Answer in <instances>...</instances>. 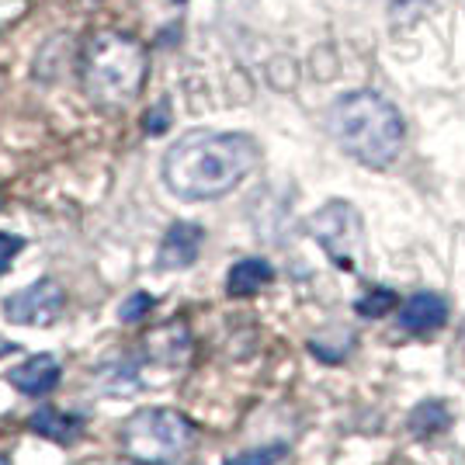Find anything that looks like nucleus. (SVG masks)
Here are the masks:
<instances>
[{
    "label": "nucleus",
    "instance_id": "f257e3e1",
    "mask_svg": "<svg viewBox=\"0 0 465 465\" xmlns=\"http://www.w3.org/2000/svg\"><path fill=\"white\" fill-rule=\"evenodd\" d=\"M261 160L243 133H188L163 153V184L184 202H209L230 194Z\"/></svg>",
    "mask_w": 465,
    "mask_h": 465
},
{
    "label": "nucleus",
    "instance_id": "f03ea898",
    "mask_svg": "<svg viewBox=\"0 0 465 465\" xmlns=\"http://www.w3.org/2000/svg\"><path fill=\"white\" fill-rule=\"evenodd\" d=\"M330 139L365 167H389L403 150V118L396 104L375 91H351L327 112Z\"/></svg>",
    "mask_w": 465,
    "mask_h": 465
},
{
    "label": "nucleus",
    "instance_id": "7ed1b4c3",
    "mask_svg": "<svg viewBox=\"0 0 465 465\" xmlns=\"http://www.w3.org/2000/svg\"><path fill=\"white\" fill-rule=\"evenodd\" d=\"M146 49L133 35L122 32H97L84 49V91L101 108H125L133 104L146 80Z\"/></svg>",
    "mask_w": 465,
    "mask_h": 465
},
{
    "label": "nucleus",
    "instance_id": "20e7f679",
    "mask_svg": "<svg viewBox=\"0 0 465 465\" xmlns=\"http://www.w3.org/2000/svg\"><path fill=\"white\" fill-rule=\"evenodd\" d=\"M194 441V424L167 407L139 410L122 427V448L129 459L146 465H167L181 459Z\"/></svg>",
    "mask_w": 465,
    "mask_h": 465
},
{
    "label": "nucleus",
    "instance_id": "39448f33",
    "mask_svg": "<svg viewBox=\"0 0 465 465\" xmlns=\"http://www.w3.org/2000/svg\"><path fill=\"white\" fill-rule=\"evenodd\" d=\"M310 232L337 268L358 272L365 257V226L351 202H327L323 209H316L310 215Z\"/></svg>",
    "mask_w": 465,
    "mask_h": 465
},
{
    "label": "nucleus",
    "instance_id": "423d86ee",
    "mask_svg": "<svg viewBox=\"0 0 465 465\" xmlns=\"http://www.w3.org/2000/svg\"><path fill=\"white\" fill-rule=\"evenodd\" d=\"M63 302L66 295L59 289L53 278H42L28 289L15 292L4 299V316L11 323H21V327H49L56 323V316L63 312Z\"/></svg>",
    "mask_w": 465,
    "mask_h": 465
},
{
    "label": "nucleus",
    "instance_id": "0eeeda50",
    "mask_svg": "<svg viewBox=\"0 0 465 465\" xmlns=\"http://www.w3.org/2000/svg\"><path fill=\"white\" fill-rule=\"evenodd\" d=\"M202 243H205V230H202L198 223H184V219H181V223H174L171 230L163 232V243H160L156 261H160L163 272L192 268L194 261H198Z\"/></svg>",
    "mask_w": 465,
    "mask_h": 465
},
{
    "label": "nucleus",
    "instance_id": "6e6552de",
    "mask_svg": "<svg viewBox=\"0 0 465 465\" xmlns=\"http://www.w3.org/2000/svg\"><path fill=\"white\" fill-rule=\"evenodd\" d=\"M7 382L25 396H45L59 386V361L53 354H32L18 369L7 371Z\"/></svg>",
    "mask_w": 465,
    "mask_h": 465
},
{
    "label": "nucleus",
    "instance_id": "1a4fd4ad",
    "mask_svg": "<svg viewBox=\"0 0 465 465\" xmlns=\"http://www.w3.org/2000/svg\"><path fill=\"white\" fill-rule=\"evenodd\" d=\"M400 323L410 333H430V330H441L448 323V302L434 292H417L410 295L400 310Z\"/></svg>",
    "mask_w": 465,
    "mask_h": 465
},
{
    "label": "nucleus",
    "instance_id": "9d476101",
    "mask_svg": "<svg viewBox=\"0 0 465 465\" xmlns=\"http://www.w3.org/2000/svg\"><path fill=\"white\" fill-rule=\"evenodd\" d=\"M274 278V268L261 257H243L230 268V278H226V289L230 295H253L261 292L268 282Z\"/></svg>",
    "mask_w": 465,
    "mask_h": 465
},
{
    "label": "nucleus",
    "instance_id": "9b49d317",
    "mask_svg": "<svg viewBox=\"0 0 465 465\" xmlns=\"http://www.w3.org/2000/svg\"><path fill=\"white\" fill-rule=\"evenodd\" d=\"M80 417H66V413H59V410L53 407H42L32 413V420H28V427L35 430V434H42V438H49V441H59V445H74L80 438Z\"/></svg>",
    "mask_w": 465,
    "mask_h": 465
},
{
    "label": "nucleus",
    "instance_id": "f8f14e48",
    "mask_svg": "<svg viewBox=\"0 0 465 465\" xmlns=\"http://www.w3.org/2000/svg\"><path fill=\"white\" fill-rule=\"evenodd\" d=\"M410 424H413V430H420V434H430V430H441V427L448 424V410L441 407V403H424V407L413 410Z\"/></svg>",
    "mask_w": 465,
    "mask_h": 465
},
{
    "label": "nucleus",
    "instance_id": "ddd939ff",
    "mask_svg": "<svg viewBox=\"0 0 465 465\" xmlns=\"http://www.w3.org/2000/svg\"><path fill=\"white\" fill-rule=\"evenodd\" d=\"M396 292H389V289H371L361 302H358V312L361 316H369V320H375V316H386L389 310H396Z\"/></svg>",
    "mask_w": 465,
    "mask_h": 465
},
{
    "label": "nucleus",
    "instance_id": "4468645a",
    "mask_svg": "<svg viewBox=\"0 0 465 465\" xmlns=\"http://www.w3.org/2000/svg\"><path fill=\"white\" fill-rule=\"evenodd\" d=\"M153 306H156V299L150 292H136V295H129V299L118 306V320H122V323H136L143 316H150Z\"/></svg>",
    "mask_w": 465,
    "mask_h": 465
},
{
    "label": "nucleus",
    "instance_id": "2eb2a0df",
    "mask_svg": "<svg viewBox=\"0 0 465 465\" xmlns=\"http://www.w3.org/2000/svg\"><path fill=\"white\" fill-rule=\"evenodd\" d=\"M285 455V445H268V448H253V451H243V455H232L223 465H274Z\"/></svg>",
    "mask_w": 465,
    "mask_h": 465
},
{
    "label": "nucleus",
    "instance_id": "dca6fc26",
    "mask_svg": "<svg viewBox=\"0 0 465 465\" xmlns=\"http://www.w3.org/2000/svg\"><path fill=\"white\" fill-rule=\"evenodd\" d=\"M21 247H25V240H21V236L0 232V272H7V268H11V261L21 253Z\"/></svg>",
    "mask_w": 465,
    "mask_h": 465
},
{
    "label": "nucleus",
    "instance_id": "f3484780",
    "mask_svg": "<svg viewBox=\"0 0 465 465\" xmlns=\"http://www.w3.org/2000/svg\"><path fill=\"white\" fill-rule=\"evenodd\" d=\"M167 122H171V112H167V101H160V104H156L153 112L146 115V122H143V125H146V133H153V136H160V133L167 129Z\"/></svg>",
    "mask_w": 465,
    "mask_h": 465
},
{
    "label": "nucleus",
    "instance_id": "a211bd4d",
    "mask_svg": "<svg viewBox=\"0 0 465 465\" xmlns=\"http://www.w3.org/2000/svg\"><path fill=\"white\" fill-rule=\"evenodd\" d=\"M25 11V0H0V28L7 25V21H15Z\"/></svg>",
    "mask_w": 465,
    "mask_h": 465
},
{
    "label": "nucleus",
    "instance_id": "6ab92c4d",
    "mask_svg": "<svg viewBox=\"0 0 465 465\" xmlns=\"http://www.w3.org/2000/svg\"><path fill=\"white\" fill-rule=\"evenodd\" d=\"M18 344H11V341H0V354H15Z\"/></svg>",
    "mask_w": 465,
    "mask_h": 465
},
{
    "label": "nucleus",
    "instance_id": "aec40b11",
    "mask_svg": "<svg viewBox=\"0 0 465 465\" xmlns=\"http://www.w3.org/2000/svg\"><path fill=\"white\" fill-rule=\"evenodd\" d=\"M0 465H11V459H7V455H4V451H0Z\"/></svg>",
    "mask_w": 465,
    "mask_h": 465
},
{
    "label": "nucleus",
    "instance_id": "412c9836",
    "mask_svg": "<svg viewBox=\"0 0 465 465\" xmlns=\"http://www.w3.org/2000/svg\"><path fill=\"white\" fill-rule=\"evenodd\" d=\"M174 4H181V0H174Z\"/></svg>",
    "mask_w": 465,
    "mask_h": 465
},
{
    "label": "nucleus",
    "instance_id": "4be33fe9",
    "mask_svg": "<svg viewBox=\"0 0 465 465\" xmlns=\"http://www.w3.org/2000/svg\"><path fill=\"white\" fill-rule=\"evenodd\" d=\"M462 337H465V333H462Z\"/></svg>",
    "mask_w": 465,
    "mask_h": 465
}]
</instances>
